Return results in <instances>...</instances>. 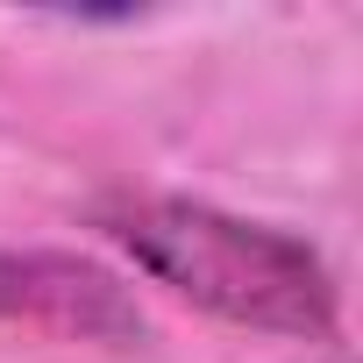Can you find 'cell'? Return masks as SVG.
<instances>
[{"label": "cell", "instance_id": "cell-2", "mask_svg": "<svg viewBox=\"0 0 363 363\" xmlns=\"http://www.w3.org/2000/svg\"><path fill=\"white\" fill-rule=\"evenodd\" d=\"M0 320L57 342H107V349L143 342L135 292L72 250H0Z\"/></svg>", "mask_w": 363, "mask_h": 363}, {"label": "cell", "instance_id": "cell-1", "mask_svg": "<svg viewBox=\"0 0 363 363\" xmlns=\"http://www.w3.org/2000/svg\"><path fill=\"white\" fill-rule=\"evenodd\" d=\"M100 228L143 278H157L164 292L193 299L228 328H257L285 342L342 335V285L328 257L292 228L186 193H121L100 207Z\"/></svg>", "mask_w": 363, "mask_h": 363}, {"label": "cell", "instance_id": "cell-3", "mask_svg": "<svg viewBox=\"0 0 363 363\" xmlns=\"http://www.w3.org/2000/svg\"><path fill=\"white\" fill-rule=\"evenodd\" d=\"M306 363H349V356H342V349H320V356H306Z\"/></svg>", "mask_w": 363, "mask_h": 363}]
</instances>
